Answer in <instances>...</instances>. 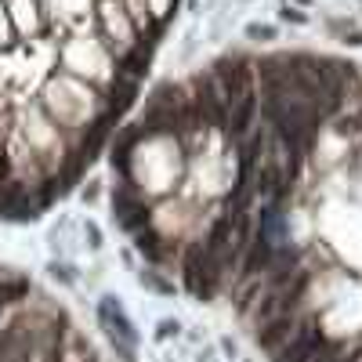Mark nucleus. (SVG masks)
Segmentation results:
<instances>
[{
    "label": "nucleus",
    "mask_w": 362,
    "mask_h": 362,
    "mask_svg": "<svg viewBox=\"0 0 362 362\" xmlns=\"http://www.w3.org/2000/svg\"><path fill=\"white\" fill-rule=\"evenodd\" d=\"M257 98L261 95H250L247 98H239L236 106H232V123H228V131H232V138H247L250 134V120L257 116Z\"/></svg>",
    "instance_id": "0eeeda50"
},
{
    "label": "nucleus",
    "mask_w": 362,
    "mask_h": 362,
    "mask_svg": "<svg viewBox=\"0 0 362 362\" xmlns=\"http://www.w3.org/2000/svg\"><path fill=\"white\" fill-rule=\"evenodd\" d=\"M276 254H279L276 243H268L265 236H254L250 239V254H247V261H243V276L247 279L265 276V272L272 268V261H276Z\"/></svg>",
    "instance_id": "423d86ee"
},
{
    "label": "nucleus",
    "mask_w": 362,
    "mask_h": 362,
    "mask_svg": "<svg viewBox=\"0 0 362 362\" xmlns=\"http://www.w3.org/2000/svg\"><path fill=\"white\" fill-rule=\"evenodd\" d=\"M247 36H250V40H272V36H276V29H272V25L254 22V25H247Z\"/></svg>",
    "instance_id": "f8f14e48"
},
{
    "label": "nucleus",
    "mask_w": 362,
    "mask_h": 362,
    "mask_svg": "<svg viewBox=\"0 0 362 362\" xmlns=\"http://www.w3.org/2000/svg\"><path fill=\"white\" fill-rule=\"evenodd\" d=\"M112 217L127 232H141L149 225V206H145V200H141L131 185H120V189H116V196H112Z\"/></svg>",
    "instance_id": "20e7f679"
},
{
    "label": "nucleus",
    "mask_w": 362,
    "mask_h": 362,
    "mask_svg": "<svg viewBox=\"0 0 362 362\" xmlns=\"http://www.w3.org/2000/svg\"><path fill=\"white\" fill-rule=\"evenodd\" d=\"M36 352H40V341H36V337H25V341L15 348V352H11L8 359H0V362H33Z\"/></svg>",
    "instance_id": "9b49d317"
},
{
    "label": "nucleus",
    "mask_w": 362,
    "mask_h": 362,
    "mask_svg": "<svg viewBox=\"0 0 362 362\" xmlns=\"http://www.w3.org/2000/svg\"><path fill=\"white\" fill-rule=\"evenodd\" d=\"M178 330H181V322H178V319H163V322H160V330H156V337H160V341H167L171 333L178 337Z\"/></svg>",
    "instance_id": "ddd939ff"
},
{
    "label": "nucleus",
    "mask_w": 362,
    "mask_h": 362,
    "mask_svg": "<svg viewBox=\"0 0 362 362\" xmlns=\"http://www.w3.org/2000/svg\"><path fill=\"white\" fill-rule=\"evenodd\" d=\"M362 359V348H322L315 355V362H359Z\"/></svg>",
    "instance_id": "1a4fd4ad"
},
{
    "label": "nucleus",
    "mask_w": 362,
    "mask_h": 362,
    "mask_svg": "<svg viewBox=\"0 0 362 362\" xmlns=\"http://www.w3.org/2000/svg\"><path fill=\"white\" fill-rule=\"evenodd\" d=\"M87 236H90V247H101V239H98V228H95V225H87Z\"/></svg>",
    "instance_id": "4468645a"
},
{
    "label": "nucleus",
    "mask_w": 362,
    "mask_h": 362,
    "mask_svg": "<svg viewBox=\"0 0 362 362\" xmlns=\"http://www.w3.org/2000/svg\"><path fill=\"white\" fill-rule=\"evenodd\" d=\"M214 84L217 90H221V98H225V106L232 109L239 98H247L250 95V62L247 58H239V55H228L221 62H214Z\"/></svg>",
    "instance_id": "f257e3e1"
},
{
    "label": "nucleus",
    "mask_w": 362,
    "mask_h": 362,
    "mask_svg": "<svg viewBox=\"0 0 362 362\" xmlns=\"http://www.w3.org/2000/svg\"><path fill=\"white\" fill-rule=\"evenodd\" d=\"M138 250L149 254V261H163V239H160L152 228H149V232H145V228L138 232Z\"/></svg>",
    "instance_id": "6e6552de"
},
{
    "label": "nucleus",
    "mask_w": 362,
    "mask_h": 362,
    "mask_svg": "<svg viewBox=\"0 0 362 362\" xmlns=\"http://www.w3.org/2000/svg\"><path fill=\"white\" fill-rule=\"evenodd\" d=\"M293 326H297L293 312H287V315H276V319L261 322V330H257V348H265V352H279V348L290 341Z\"/></svg>",
    "instance_id": "39448f33"
},
{
    "label": "nucleus",
    "mask_w": 362,
    "mask_h": 362,
    "mask_svg": "<svg viewBox=\"0 0 362 362\" xmlns=\"http://www.w3.org/2000/svg\"><path fill=\"white\" fill-rule=\"evenodd\" d=\"M98 315H101V322H106V330H109V337H112V344H116V352H120L123 359H131L134 344H138V333H134V326H131V319L123 315L120 301H116V297H101Z\"/></svg>",
    "instance_id": "7ed1b4c3"
},
{
    "label": "nucleus",
    "mask_w": 362,
    "mask_h": 362,
    "mask_svg": "<svg viewBox=\"0 0 362 362\" xmlns=\"http://www.w3.org/2000/svg\"><path fill=\"white\" fill-rule=\"evenodd\" d=\"M326 348V337H322V330L315 322H297L290 341L279 348L276 362H315V355Z\"/></svg>",
    "instance_id": "f03ea898"
},
{
    "label": "nucleus",
    "mask_w": 362,
    "mask_h": 362,
    "mask_svg": "<svg viewBox=\"0 0 362 362\" xmlns=\"http://www.w3.org/2000/svg\"><path fill=\"white\" fill-rule=\"evenodd\" d=\"M25 337H29V333H25L22 326H8V330H0V359H8Z\"/></svg>",
    "instance_id": "9d476101"
}]
</instances>
